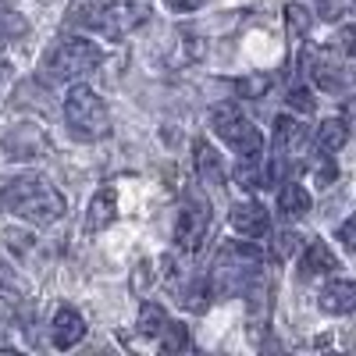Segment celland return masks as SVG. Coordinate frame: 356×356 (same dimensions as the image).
Returning <instances> with one entry per match:
<instances>
[{
    "instance_id": "obj_1",
    "label": "cell",
    "mask_w": 356,
    "mask_h": 356,
    "mask_svg": "<svg viewBox=\"0 0 356 356\" xmlns=\"http://www.w3.org/2000/svg\"><path fill=\"white\" fill-rule=\"evenodd\" d=\"M0 211L15 214L25 225L50 228L65 218V196L57 193L47 178L25 175V178H15V182L0 186Z\"/></svg>"
},
{
    "instance_id": "obj_2",
    "label": "cell",
    "mask_w": 356,
    "mask_h": 356,
    "mask_svg": "<svg viewBox=\"0 0 356 356\" xmlns=\"http://www.w3.org/2000/svg\"><path fill=\"white\" fill-rule=\"evenodd\" d=\"M260 267H264V257L253 246V239L250 243H225L211 264V275H207L214 300H228V296L246 292L257 282Z\"/></svg>"
},
{
    "instance_id": "obj_3",
    "label": "cell",
    "mask_w": 356,
    "mask_h": 356,
    "mask_svg": "<svg viewBox=\"0 0 356 356\" xmlns=\"http://www.w3.org/2000/svg\"><path fill=\"white\" fill-rule=\"evenodd\" d=\"M154 0H107V4H86L72 11V25L93 29L104 40H125L129 33L150 18Z\"/></svg>"
},
{
    "instance_id": "obj_4",
    "label": "cell",
    "mask_w": 356,
    "mask_h": 356,
    "mask_svg": "<svg viewBox=\"0 0 356 356\" xmlns=\"http://www.w3.org/2000/svg\"><path fill=\"white\" fill-rule=\"evenodd\" d=\"M104 65V50L86 36H61L43 54V79L47 82H79L82 75L97 72Z\"/></svg>"
},
{
    "instance_id": "obj_5",
    "label": "cell",
    "mask_w": 356,
    "mask_h": 356,
    "mask_svg": "<svg viewBox=\"0 0 356 356\" xmlns=\"http://www.w3.org/2000/svg\"><path fill=\"white\" fill-rule=\"evenodd\" d=\"M65 122H68V129L79 143H100L111 132L107 104L82 82H75L65 97Z\"/></svg>"
},
{
    "instance_id": "obj_6",
    "label": "cell",
    "mask_w": 356,
    "mask_h": 356,
    "mask_svg": "<svg viewBox=\"0 0 356 356\" xmlns=\"http://www.w3.org/2000/svg\"><path fill=\"white\" fill-rule=\"evenodd\" d=\"M211 125H214L218 139L228 146V150L239 154L243 161H257V157L264 154V136H260V129H257V125H253L235 104H221V107H214Z\"/></svg>"
},
{
    "instance_id": "obj_7",
    "label": "cell",
    "mask_w": 356,
    "mask_h": 356,
    "mask_svg": "<svg viewBox=\"0 0 356 356\" xmlns=\"http://www.w3.org/2000/svg\"><path fill=\"white\" fill-rule=\"evenodd\" d=\"M207 228H211V200L200 189H189L182 200V211H178V221H175V246L182 253H196Z\"/></svg>"
},
{
    "instance_id": "obj_8",
    "label": "cell",
    "mask_w": 356,
    "mask_h": 356,
    "mask_svg": "<svg viewBox=\"0 0 356 356\" xmlns=\"http://www.w3.org/2000/svg\"><path fill=\"white\" fill-rule=\"evenodd\" d=\"M0 154H4L8 161H40V157H47L50 154V136L40 129V125H33V122H22V125H15L8 136H4V143H0Z\"/></svg>"
},
{
    "instance_id": "obj_9",
    "label": "cell",
    "mask_w": 356,
    "mask_h": 356,
    "mask_svg": "<svg viewBox=\"0 0 356 356\" xmlns=\"http://www.w3.org/2000/svg\"><path fill=\"white\" fill-rule=\"evenodd\" d=\"M232 228L243 235V239H264L271 232V214L264 211L257 200H243L232 207Z\"/></svg>"
},
{
    "instance_id": "obj_10",
    "label": "cell",
    "mask_w": 356,
    "mask_h": 356,
    "mask_svg": "<svg viewBox=\"0 0 356 356\" xmlns=\"http://www.w3.org/2000/svg\"><path fill=\"white\" fill-rule=\"evenodd\" d=\"M307 143V129L296 122V118L282 114L275 122V171L285 168L296 154H300V146Z\"/></svg>"
},
{
    "instance_id": "obj_11",
    "label": "cell",
    "mask_w": 356,
    "mask_h": 356,
    "mask_svg": "<svg viewBox=\"0 0 356 356\" xmlns=\"http://www.w3.org/2000/svg\"><path fill=\"white\" fill-rule=\"evenodd\" d=\"M335 271H339V260H335L332 246L321 243V239L307 243V250H303V257H300V278H303V282H314V278H328V275H335Z\"/></svg>"
},
{
    "instance_id": "obj_12",
    "label": "cell",
    "mask_w": 356,
    "mask_h": 356,
    "mask_svg": "<svg viewBox=\"0 0 356 356\" xmlns=\"http://www.w3.org/2000/svg\"><path fill=\"white\" fill-rule=\"evenodd\" d=\"M82 339H86V321H82V314L72 310V307H61V310L54 314V324H50V342H54L57 349H75Z\"/></svg>"
},
{
    "instance_id": "obj_13",
    "label": "cell",
    "mask_w": 356,
    "mask_h": 356,
    "mask_svg": "<svg viewBox=\"0 0 356 356\" xmlns=\"http://www.w3.org/2000/svg\"><path fill=\"white\" fill-rule=\"evenodd\" d=\"M317 307L324 314H335V317L353 314L356 310V282H346V278L328 282V285L321 289V296H317Z\"/></svg>"
},
{
    "instance_id": "obj_14",
    "label": "cell",
    "mask_w": 356,
    "mask_h": 356,
    "mask_svg": "<svg viewBox=\"0 0 356 356\" xmlns=\"http://www.w3.org/2000/svg\"><path fill=\"white\" fill-rule=\"evenodd\" d=\"M307 68H310V82H314L317 89H328V93H342V72H339V65L332 61L328 54L310 50V54H307Z\"/></svg>"
},
{
    "instance_id": "obj_15",
    "label": "cell",
    "mask_w": 356,
    "mask_h": 356,
    "mask_svg": "<svg viewBox=\"0 0 356 356\" xmlns=\"http://www.w3.org/2000/svg\"><path fill=\"white\" fill-rule=\"evenodd\" d=\"M310 193L300 186V182H285L282 189H278V214L285 218V221H300V218H307L310 214Z\"/></svg>"
},
{
    "instance_id": "obj_16",
    "label": "cell",
    "mask_w": 356,
    "mask_h": 356,
    "mask_svg": "<svg viewBox=\"0 0 356 356\" xmlns=\"http://www.w3.org/2000/svg\"><path fill=\"white\" fill-rule=\"evenodd\" d=\"M118 214V193L114 189H100L93 196V203H89V211H86V232L93 235V232H104Z\"/></svg>"
},
{
    "instance_id": "obj_17",
    "label": "cell",
    "mask_w": 356,
    "mask_h": 356,
    "mask_svg": "<svg viewBox=\"0 0 356 356\" xmlns=\"http://www.w3.org/2000/svg\"><path fill=\"white\" fill-rule=\"evenodd\" d=\"M349 143V122L346 118H324L317 129V150L321 154H339Z\"/></svg>"
},
{
    "instance_id": "obj_18",
    "label": "cell",
    "mask_w": 356,
    "mask_h": 356,
    "mask_svg": "<svg viewBox=\"0 0 356 356\" xmlns=\"http://www.w3.org/2000/svg\"><path fill=\"white\" fill-rule=\"evenodd\" d=\"M196 168H200V178L211 186H221L225 182V164H221V154L214 150L211 143H196Z\"/></svg>"
},
{
    "instance_id": "obj_19",
    "label": "cell",
    "mask_w": 356,
    "mask_h": 356,
    "mask_svg": "<svg viewBox=\"0 0 356 356\" xmlns=\"http://www.w3.org/2000/svg\"><path fill=\"white\" fill-rule=\"evenodd\" d=\"M168 324V310L157 307V303H143L139 307V332L143 335H161Z\"/></svg>"
},
{
    "instance_id": "obj_20",
    "label": "cell",
    "mask_w": 356,
    "mask_h": 356,
    "mask_svg": "<svg viewBox=\"0 0 356 356\" xmlns=\"http://www.w3.org/2000/svg\"><path fill=\"white\" fill-rule=\"evenodd\" d=\"M271 86H275L271 75H250V79H235V93L243 100H260Z\"/></svg>"
},
{
    "instance_id": "obj_21",
    "label": "cell",
    "mask_w": 356,
    "mask_h": 356,
    "mask_svg": "<svg viewBox=\"0 0 356 356\" xmlns=\"http://www.w3.org/2000/svg\"><path fill=\"white\" fill-rule=\"evenodd\" d=\"M285 25H289V33L292 36H307L310 33V25H314V15H310V8H303V4H289L285 8Z\"/></svg>"
},
{
    "instance_id": "obj_22",
    "label": "cell",
    "mask_w": 356,
    "mask_h": 356,
    "mask_svg": "<svg viewBox=\"0 0 356 356\" xmlns=\"http://www.w3.org/2000/svg\"><path fill=\"white\" fill-rule=\"evenodd\" d=\"M186 346H189V332H186V324L168 321V324H164V332H161V349H164V353H182Z\"/></svg>"
},
{
    "instance_id": "obj_23",
    "label": "cell",
    "mask_w": 356,
    "mask_h": 356,
    "mask_svg": "<svg viewBox=\"0 0 356 356\" xmlns=\"http://www.w3.org/2000/svg\"><path fill=\"white\" fill-rule=\"evenodd\" d=\"M289 107L300 111V114H314L317 100H314V93H310L307 86H296V89H289Z\"/></svg>"
},
{
    "instance_id": "obj_24",
    "label": "cell",
    "mask_w": 356,
    "mask_h": 356,
    "mask_svg": "<svg viewBox=\"0 0 356 356\" xmlns=\"http://www.w3.org/2000/svg\"><path fill=\"white\" fill-rule=\"evenodd\" d=\"M332 43H335V50H339V54L356 57V25H342V29H339V36H335Z\"/></svg>"
},
{
    "instance_id": "obj_25",
    "label": "cell",
    "mask_w": 356,
    "mask_h": 356,
    "mask_svg": "<svg viewBox=\"0 0 356 356\" xmlns=\"http://www.w3.org/2000/svg\"><path fill=\"white\" fill-rule=\"evenodd\" d=\"M335 239L342 243V250H346V253H353V257H356V214H353V218H349V221L339 228V235H335Z\"/></svg>"
},
{
    "instance_id": "obj_26",
    "label": "cell",
    "mask_w": 356,
    "mask_h": 356,
    "mask_svg": "<svg viewBox=\"0 0 356 356\" xmlns=\"http://www.w3.org/2000/svg\"><path fill=\"white\" fill-rule=\"evenodd\" d=\"M296 250H300V235H296V232H282V235H278V246H275V253H278V260H285V257H292Z\"/></svg>"
},
{
    "instance_id": "obj_27",
    "label": "cell",
    "mask_w": 356,
    "mask_h": 356,
    "mask_svg": "<svg viewBox=\"0 0 356 356\" xmlns=\"http://www.w3.org/2000/svg\"><path fill=\"white\" fill-rule=\"evenodd\" d=\"M164 4H168L171 11H178V15H189V11H200L207 0H164Z\"/></svg>"
},
{
    "instance_id": "obj_28",
    "label": "cell",
    "mask_w": 356,
    "mask_h": 356,
    "mask_svg": "<svg viewBox=\"0 0 356 356\" xmlns=\"http://www.w3.org/2000/svg\"><path fill=\"white\" fill-rule=\"evenodd\" d=\"M150 267H154V260H143V264H139V275H132V289H146V282L154 278Z\"/></svg>"
},
{
    "instance_id": "obj_29",
    "label": "cell",
    "mask_w": 356,
    "mask_h": 356,
    "mask_svg": "<svg viewBox=\"0 0 356 356\" xmlns=\"http://www.w3.org/2000/svg\"><path fill=\"white\" fill-rule=\"evenodd\" d=\"M4 79H8V68H4V65H0V86H4Z\"/></svg>"
},
{
    "instance_id": "obj_30",
    "label": "cell",
    "mask_w": 356,
    "mask_h": 356,
    "mask_svg": "<svg viewBox=\"0 0 356 356\" xmlns=\"http://www.w3.org/2000/svg\"><path fill=\"white\" fill-rule=\"evenodd\" d=\"M8 15H11V11H4V8H0V25H4V22H8Z\"/></svg>"
}]
</instances>
